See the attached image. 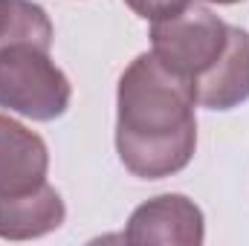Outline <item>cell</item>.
I'll use <instances>...</instances> for the list:
<instances>
[{
  "label": "cell",
  "instance_id": "277c9868",
  "mask_svg": "<svg viewBox=\"0 0 249 246\" xmlns=\"http://www.w3.org/2000/svg\"><path fill=\"white\" fill-rule=\"evenodd\" d=\"M206 235L203 211L183 194H160L142 203L124 229L127 244H171L200 246Z\"/></svg>",
  "mask_w": 249,
  "mask_h": 246
},
{
  "label": "cell",
  "instance_id": "52a82bcc",
  "mask_svg": "<svg viewBox=\"0 0 249 246\" xmlns=\"http://www.w3.org/2000/svg\"><path fill=\"white\" fill-rule=\"evenodd\" d=\"M67 217L61 194L50 183L23 194H0V238L29 241L55 232Z\"/></svg>",
  "mask_w": 249,
  "mask_h": 246
},
{
  "label": "cell",
  "instance_id": "ba28073f",
  "mask_svg": "<svg viewBox=\"0 0 249 246\" xmlns=\"http://www.w3.org/2000/svg\"><path fill=\"white\" fill-rule=\"evenodd\" d=\"M9 44L53 47V23L32 0H0V50Z\"/></svg>",
  "mask_w": 249,
  "mask_h": 246
},
{
  "label": "cell",
  "instance_id": "9c48e42d",
  "mask_svg": "<svg viewBox=\"0 0 249 246\" xmlns=\"http://www.w3.org/2000/svg\"><path fill=\"white\" fill-rule=\"evenodd\" d=\"M124 3H127L130 12L139 15L142 20L157 23V20H165V18H174V15H180V12H186L194 0H124Z\"/></svg>",
  "mask_w": 249,
  "mask_h": 246
},
{
  "label": "cell",
  "instance_id": "5b68a950",
  "mask_svg": "<svg viewBox=\"0 0 249 246\" xmlns=\"http://www.w3.org/2000/svg\"><path fill=\"white\" fill-rule=\"evenodd\" d=\"M47 142L20 122L0 116V194H23L47 183Z\"/></svg>",
  "mask_w": 249,
  "mask_h": 246
},
{
  "label": "cell",
  "instance_id": "7a4b0ae2",
  "mask_svg": "<svg viewBox=\"0 0 249 246\" xmlns=\"http://www.w3.org/2000/svg\"><path fill=\"white\" fill-rule=\"evenodd\" d=\"M70 78L35 44H9L0 50V107L35 122H53L70 107Z\"/></svg>",
  "mask_w": 249,
  "mask_h": 246
},
{
  "label": "cell",
  "instance_id": "8992f818",
  "mask_svg": "<svg viewBox=\"0 0 249 246\" xmlns=\"http://www.w3.org/2000/svg\"><path fill=\"white\" fill-rule=\"evenodd\" d=\"M197 105L209 110H232L249 99V35L229 26V41L220 58L194 81Z\"/></svg>",
  "mask_w": 249,
  "mask_h": 246
},
{
  "label": "cell",
  "instance_id": "30bf717a",
  "mask_svg": "<svg viewBox=\"0 0 249 246\" xmlns=\"http://www.w3.org/2000/svg\"><path fill=\"white\" fill-rule=\"evenodd\" d=\"M209 3H220V6H229V3H241V0H209Z\"/></svg>",
  "mask_w": 249,
  "mask_h": 246
},
{
  "label": "cell",
  "instance_id": "6da1fadb",
  "mask_svg": "<svg viewBox=\"0 0 249 246\" xmlns=\"http://www.w3.org/2000/svg\"><path fill=\"white\" fill-rule=\"evenodd\" d=\"M194 105V84L154 53L130 61L116 90V151L133 177L162 180L191 162L197 148Z\"/></svg>",
  "mask_w": 249,
  "mask_h": 246
},
{
  "label": "cell",
  "instance_id": "3957f363",
  "mask_svg": "<svg viewBox=\"0 0 249 246\" xmlns=\"http://www.w3.org/2000/svg\"><path fill=\"white\" fill-rule=\"evenodd\" d=\"M229 41V23H223L209 9L188 6L186 12L157 20L151 26V53L171 72L191 84L220 58Z\"/></svg>",
  "mask_w": 249,
  "mask_h": 246
}]
</instances>
